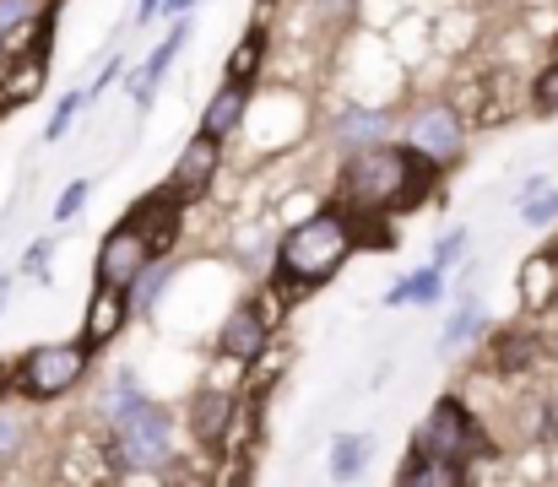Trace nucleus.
I'll use <instances>...</instances> for the list:
<instances>
[{
    "mask_svg": "<svg viewBox=\"0 0 558 487\" xmlns=\"http://www.w3.org/2000/svg\"><path fill=\"white\" fill-rule=\"evenodd\" d=\"M439 168L412 153V147H369L342 168V190H337V211L342 217H396L428 200Z\"/></svg>",
    "mask_w": 558,
    "mask_h": 487,
    "instance_id": "nucleus-1",
    "label": "nucleus"
},
{
    "mask_svg": "<svg viewBox=\"0 0 558 487\" xmlns=\"http://www.w3.org/2000/svg\"><path fill=\"white\" fill-rule=\"evenodd\" d=\"M348 255H353V228H348V217H342L337 206L315 211L310 222H299V228L282 239L277 271H271V299H277L282 309L299 304L304 293H315L320 282H331Z\"/></svg>",
    "mask_w": 558,
    "mask_h": 487,
    "instance_id": "nucleus-2",
    "label": "nucleus"
},
{
    "mask_svg": "<svg viewBox=\"0 0 558 487\" xmlns=\"http://www.w3.org/2000/svg\"><path fill=\"white\" fill-rule=\"evenodd\" d=\"M109 439H114L120 472H169V461H174V417L158 401H147L131 379L114 385Z\"/></svg>",
    "mask_w": 558,
    "mask_h": 487,
    "instance_id": "nucleus-3",
    "label": "nucleus"
},
{
    "mask_svg": "<svg viewBox=\"0 0 558 487\" xmlns=\"http://www.w3.org/2000/svg\"><path fill=\"white\" fill-rule=\"evenodd\" d=\"M87 357L93 352L82 341H44L11 363V390L27 401H60L87 379Z\"/></svg>",
    "mask_w": 558,
    "mask_h": 487,
    "instance_id": "nucleus-4",
    "label": "nucleus"
},
{
    "mask_svg": "<svg viewBox=\"0 0 558 487\" xmlns=\"http://www.w3.org/2000/svg\"><path fill=\"white\" fill-rule=\"evenodd\" d=\"M49 54H54V16H27V33H11L0 44V109L38 98Z\"/></svg>",
    "mask_w": 558,
    "mask_h": 487,
    "instance_id": "nucleus-5",
    "label": "nucleus"
},
{
    "mask_svg": "<svg viewBox=\"0 0 558 487\" xmlns=\"http://www.w3.org/2000/svg\"><path fill=\"white\" fill-rule=\"evenodd\" d=\"M412 439H417V445H428L434 455L456 461V466H472V461H483V455L494 450V439H488L483 417H477L461 395H439V401L428 406V417H423V428H417Z\"/></svg>",
    "mask_w": 558,
    "mask_h": 487,
    "instance_id": "nucleus-6",
    "label": "nucleus"
},
{
    "mask_svg": "<svg viewBox=\"0 0 558 487\" xmlns=\"http://www.w3.org/2000/svg\"><path fill=\"white\" fill-rule=\"evenodd\" d=\"M277 315H282L277 299H271V304H266V299H244V304H233L228 320H222V330H217V352L233 357V363H255V357L271 346Z\"/></svg>",
    "mask_w": 558,
    "mask_h": 487,
    "instance_id": "nucleus-7",
    "label": "nucleus"
},
{
    "mask_svg": "<svg viewBox=\"0 0 558 487\" xmlns=\"http://www.w3.org/2000/svg\"><path fill=\"white\" fill-rule=\"evenodd\" d=\"M147 266H153V260H147V249H142V233H136L131 222H120V228L104 233L98 260H93V277H98V288H120V293H131V288L142 282Z\"/></svg>",
    "mask_w": 558,
    "mask_h": 487,
    "instance_id": "nucleus-8",
    "label": "nucleus"
},
{
    "mask_svg": "<svg viewBox=\"0 0 558 487\" xmlns=\"http://www.w3.org/2000/svg\"><path fill=\"white\" fill-rule=\"evenodd\" d=\"M180 217H185V200L180 195H169V190H153L125 222L142 233V249H147V260L158 266V260H169V249L180 244Z\"/></svg>",
    "mask_w": 558,
    "mask_h": 487,
    "instance_id": "nucleus-9",
    "label": "nucleus"
},
{
    "mask_svg": "<svg viewBox=\"0 0 558 487\" xmlns=\"http://www.w3.org/2000/svg\"><path fill=\"white\" fill-rule=\"evenodd\" d=\"M461 142H466V131H461V114H456L450 104H428V109L412 114V142H407V147L423 153L434 168L461 158Z\"/></svg>",
    "mask_w": 558,
    "mask_h": 487,
    "instance_id": "nucleus-10",
    "label": "nucleus"
},
{
    "mask_svg": "<svg viewBox=\"0 0 558 487\" xmlns=\"http://www.w3.org/2000/svg\"><path fill=\"white\" fill-rule=\"evenodd\" d=\"M217 168H222V142H217V136H206V131H195L163 190H169V195H180V200H195V195L211 184V173H217Z\"/></svg>",
    "mask_w": 558,
    "mask_h": 487,
    "instance_id": "nucleus-11",
    "label": "nucleus"
},
{
    "mask_svg": "<svg viewBox=\"0 0 558 487\" xmlns=\"http://www.w3.org/2000/svg\"><path fill=\"white\" fill-rule=\"evenodd\" d=\"M125 320H131V293H120V288H93L76 341H82L87 352H104V346L125 330Z\"/></svg>",
    "mask_w": 558,
    "mask_h": 487,
    "instance_id": "nucleus-12",
    "label": "nucleus"
},
{
    "mask_svg": "<svg viewBox=\"0 0 558 487\" xmlns=\"http://www.w3.org/2000/svg\"><path fill=\"white\" fill-rule=\"evenodd\" d=\"M233 423H239L233 395H222V390H201V395L190 401V439H195L201 450H217V455H222Z\"/></svg>",
    "mask_w": 558,
    "mask_h": 487,
    "instance_id": "nucleus-13",
    "label": "nucleus"
},
{
    "mask_svg": "<svg viewBox=\"0 0 558 487\" xmlns=\"http://www.w3.org/2000/svg\"><path fill=\"white\" fill-rule=\"evenodd\" d=\"M190 33H195V22H190V16H180V27H174V33H169V38H163V44H158V49H153L142 65H136V71H131V98H136V109H147V104L158 98V87H163L169 65L180 60V49L190 44Z\"/></svg>",
    "mask_w": 558,
    "mask_h": 487,
    "instance_id": "nucleus-14",
    "label": "nucleus"
},
{
    "mask_svg": "<svg viewBox=\"0 0 558 487\" xmlns=\"http://www.w3.org/2000/svg\"><path fill=\"white\" fill-rule=\"evenodd\" d=\"M396 487H472L466 483V466H456V461H445V455H434L428 445H407V461H401V472H396Z\"/></svg>",
    "mask_w": 558,
    "mask_h": 487,
    "instance_id": "nucleus-15",
    "label": "nucleus"
},
{
    "mask_svg": "<svg viewBox=\"0 0 558 487\" xmlns=\"http://www.w3.org/2000/svg\"><path fill=\"white\" fill-rule=\"evenodd\" d=\"M385 136H390V114H379V109H348L331 125V142L337 147H353V158L369 153V147H385Z\"/></svg>",
    "mask_w": 558,
    "mask_h": 487,
    "instance_id": "nucleus-16",
    "label": "nucleus"
},
{
    "mask_svg": "<svg viewBox=\"0 0 558 487\" xmlns=\"http://www.w3.org/2000/svg\"><path fill=\"white\" fill-rule=\"evenodd\" d=\"M554 299H558V255L543 249V255H532L521 266V304L526 309H548Z\"/></svg>",
    "mask_w": 558,
    "mask_h": 487,
    "instance_id": "nucleus-17",
    "label": "nucleus"
},
{
    "mask_svg": "<svg viewBox=\"0 0 558 487\" xmlns=\"http://www.w3.org/2000/svg\"><path fill=\"white\" fill-rule=\"evenodd\" d=\"M244 109H250V87H233V82H228V87H217V98L206 104V114H201V131L222 142V136H233V131H239Z\"/></svg>",
    "mask_w": 558,
    "mask_h": 487,
    "instance_id": "nucleus-18",
    "label": "nucleus"
},
{
    "mask_svg": "<svg viewBox=\"0 0 558 487\" xmlns=\"http://www.w3.org/2000/svg\"><path fill=\"white\" fill-rule=\"evenodd\" d=\"M369 455H374L369 434H337L331 439V477L337 483H359L369 472Z\"/></svg>",
    "mask_w": 558,
    "mask_h": 487,
    "instance_id": "nucleus-19",
    "label": "nucleus"
},
{
    "mask_svg": "<svg viewBox=\"0 0 558 487\" xmlns=\"http://www.w3.org/2000/svg\"><path fill=\"white\" fill-rule=\"evenodd\" d=\"M439 299H445V271L423 266V271L401 277V282L385 293V309H401V304H439Z\"/></svg>",
    "mask_w": 558,
    "mask_h": 487,
    "instance_id": "nucleus-20",
    "label": "nucleus"
},
{
    "mask_svg": "<svg viewBox=\"0 0 558 487\" xmlns=\"http://www.w3.org/2000/svg\"><path fill=\"white\" fill-rule=\"evenodd\" d=\"M260 54H266V27H250V33L239 38V49L228 54V82H233V87H250L255 71H260Z\"/></svg>",
    "mask_w": 558,
    "mask_h": 487,
    "instance_id": "nucleus-21",
    "label": "nucleus"
},
{
    "mask_svg": "<svg viewBox=\"0 0 558 487\" xmlns=\"http://www.w3.org/2000/svg\"><path fill=\"white\" fill-rule=\"evenodd\" d=\"M532 357H537V336L532 330H505L499 346H494V368L499 374H526Z\"/></svg>",
    "mask_w": 558,
    "mask_h": 487,
    "instance_id": "nucleus-22",
    "label": "nucleus"
},
{
    "mask_svg": "<svg viewBox=\"0 0 558 487\" xmlns=\"http://www.w3.org/2000/svg\"><path fill=\"white\" fill-rule=\"evenodd\" d=\"M477 330H483V304H477V299H461V304H456V315H450V320H445V330H439V352L466 346Z\"/></svg>",
    "mask_w": 558,
    "mask_h": 487,
    "instance_id": "nucleus-23",
    "label": "nucleus"
},
{
    "mask_svg": "<svg viewBox=\"0 0 558 487\" xmlns=\"http://www.w3.org/2000/svg\"><path fill=\"white\" fill-rule=\"evenodd\" d=\"M348 228H353V249H369V255L401 249V244H396V228H390V217H348Z\"/></svg>",
    "mask_w": 558,
    "mask_h": 487,
    "instance_id": "nucleus-24",
    "label": "nucleus"
},
{
    "mask_svg": "<svg viewBox=\"0 0 558 487\" xmlns=\"http://www.w3.org/2000/svg\"><path fill=\"white\" fill-rule=\"evenodd\" d=\"M169 277H174V260H158V266H147V271H142V282L131 288V315H153V304L163 299Z\"/></svg>",
    "mask_w": 558,
    "mask_h": 487,
    "instance_id": "nucleus-25",
    "label": "nucleus"
},
{
    "mask_svg": "<svg viewBox=\"0 0 558 487\" xmlns=\"http://www.w3.org/2000/svg\"><path fill=\"white\" fill-rule=\"evenodd\" d=\"M521 217H526V222H537V228H543V222H558V190H548L543 179H537V184H526Z\"/></svg>",
    "mask_w": 558,
    "mask_h": 487,
    "instance_id": "nucleus-26",
    "label": "nucleus"
},
{
    "mask_svg": "<svg viewBox=\"0 0 558 487\" xmlns=\"http://www.w3.org/2000/svg\"><path fill=\"white\" fill-rule=\"evenodd\" d=\"M82 104H87V93H65V98L54 104V114H49V125H44V142H60V136L71 131V120L82 114Z\"/></svg>",
    "mask_w": 558,
    "mask_h": 487,
    "instance_id": "nucleus-27",
    "label": "nucleus"
},
{
    "mask_svg": "<svg viewBox=\"0 0 558 487\" xmlns=\"http://www.w3.org/2000/svg\"><path fill=\"white\" fill-rule=\"evenodd\" d=\"M22 439H27V423H22V412L0 406V461H11V455L22 450Z\"/></svg>",
    "mask_w": 558,
    "mask_h": 487,
    "instance_id": "nucleus-28",
    "label": "nucleus"
},
{
    "mask_svg": "<svg viewBox=\"0 0 558 487\" xmlns=\"http://www.w3.org/2000/svg\"><path fill=\"white\" fill-rule=\"evenodd\" d=\"M461 255H466V228H450V233L434 244V260H428V266H434V271H450Z\"/></svg>",
    "mask_w": 558,
    "mask_h": 487,
    "instance_id": "nucleus-29",
    "label": "nucleus"
},
{
    "mask_svg": "<svg viewBox=\"0 0 558 487\" xmlns=\"http://www.w3.org/2000/svg\"><path fill=\"white\" fill-rule=\"evenodd\" d=\"M87 190H93L87 179H71V184L60 190V200H54V211H49V217H54V222H71V217L82 211V200H87Z\"/></svg>",
    "mask_w": 558,
    "mask_h": 487,
    "instance_id": "nucleus-30",
    "label": "nucleus"
},
{
    "mask_svg": "<svg viewBox=\"0 0 558 487\" xmlns=\"http://www.w3.org/2000/svg\"><path fill=\"white\" fill-rule=\"evenodd\" d=\"M532 104H537L543 114H554V109H558V65H548V71L537 76V87H532Z\"/></svg>",
    "mask_w": 558,
    "mask_h": 487,
    "instance_id": "nucleus-31",
    "label": "nucleus"
},
{
    "mask_svg": "<svg viewBox=\"0 0 558 487\" xmlns=\"http://www.w3.org/2000/svg\"><path fill=\"white\" fill-rule=\"evenodd\" d=\"M27 16V0H0V44L16 33V22Z\"/></svg>",
    "mask_w": 558,
    "mask_h": 487,
    "instance_id": "nucleus-32",
    "label": "nucleus"
},
{
    "mask_svg": "<svg viewBox=\"0 0 558 487\" xmlns=\"http://www.w3.org/2000/svg\"><path fill=\"white\" fill-rule=\"evenodd\" d=\"M120 71H125V60H109V65H104V71L93 76V87H82V93H87V104H98V93H104V87H109V82H114Z\"/></svg>",
    "mask_w": 558,
    "mask_h": 487,
    "instance_id": "nucleus-33",
    "label": "nucleus"
},
{
    "mask_svg": "<svg viewBox=\"0 0 558 487\" xmlns=\"http://www.w3.org/2000/svg\"><path fill=\"white\" fill-rule=\"evenodd\" d=\"M44 260H49V239H38V244L27 249V260H22V271H27V277H44ZM44 282H49V277H44Z\"/></svg>",
    "mask_w": 558,
    "mask_h": 487,
    "instance_id": "nucleus-34",
    "label": "nucleus"
},
{
    "mask_svg": "<svg viewBox=\"0 0 558 487\" xmlns=\"http://www.w3.org/2000/svg\"><path fill=\"white\" fill-rule=\"evenodd\" d=\"M158 11H163V0H142V5H136V22H153Z\"/></svg>",
    "mask_w": 558,
    "mask_h": 487,
    "instance_id": "nucleus-35",
    "label": "nucleus"
},
{
    "mask_svg": "<svg viewBox=\"0 0 558 487\" xmlns=\"http://www.w3.org/2000/svg\"><path fill=\"white\" fill-rule=\"evenodd\" d=\"M190 5L195 0H163V11H174V16H190Z\"/></svg>",
    "mask_w": 558,
    "mask_h": 487,
    "instance_id": "nucleus-36",
    "label": "nucleus"
},
{
    "mask_svg": "<svg viewBox=\"0 0 558 487\" xmlns=\"http://www.w3.org/2000/svg\"><path fill=\"white\" fill-rule=\"evenodd\" d=\"M5 304H11V271L0 277V315H5Z\"/></svg>",
    "mask_w": 558,
    "mask_h": 487,
    "instance_id": "nucleus-37",
    "label": "nucleus"
},
{
    "mask_svg": "<svg viewBox=\"0 0 558 487\" xmlns=\"http://www.w3.org/2000/svg\"><path fill=\"white\" fill-rule=\"evenodd\" d=\"M315 5H320V11H348L353 0H315Z\"/></svg>",
    "mask_w": 558,
    "mask_h": 487,
    "instance_id": "nucleus-38",
    "label": "nucleus"
},
{
    "mask_svg": "<svg viewBox=\"0 0 558 487\" xmlns=\"http://www.w3.org/2000/svg\"><path fill=\"white\" fill-rule=\"evenodd\" d=\"M5 390H11V368L0 363V395H5Z\"/></svg>",
    "mask_w": 558,
    "mask_h": 487,
    "instance_id": "nucleus-39",
    "label": "nucleus"
},
{
    "mask_svg": "<svg viewBox=\"0 0 558 487\" xmlns=\"http://www.w3.org/2000/svg\"><path fill=\"white\" fill-rule=\"evenodd\" d=\"M554 255H558V249H554Z\"/></svg>",
    "mask_w": 558,
    "mask_h": 487,
    "instance_id": "nucleus-40",
    "label": "nucleus"
}]
</instances>
